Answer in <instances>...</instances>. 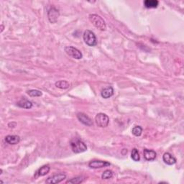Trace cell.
<instances>
[{
	"label": "cell",
	"instance_id": "9",
	"mask_svg": "<svg viewBox=\"0 0 184 184\" xmlns=\"http://www.w3.org/2000/svg\"><path fill=\"white\" fill-rule=\"evenodd\" d=\"M110 165V163L107 161L102 160H93L89 163V166L91 168H101L107 167Z\"/></svg>",
	"mask_w": 184,
	"mask_h": 184
},
{
	"label": "cell",
	"instance_id": "4",
	"mask_svg": "<svg viewBox=\"0 0 184 184\" xmlns=\"http://www.w3.org/2000/svg\"><path fill=\"white\" fill-rule=\"evenodd\" d=\"M96 124L99 127H107L109 123V118L106 114L99 113L96 114L95 117Z\"/></svg>",
	"mask_w": 184,
	"mask_h": 184
},
{
	"label": "cell",
	"instance_id": "23",
	"mask_svg": "<svg viewBox=\"0 0 184 184\" xmlns=\"http://www.w3.org/2000/svg\"><path fill=\"white\" fill-rule=\"evenodd\" d=\"M3 30H4V26L2 25V30H1V32H2V31H3Z\"/></svg>",
	"mask_w": 184,
	"mask_h": 184
},
{
	"label": "cell",
	"instance_id": "5",
	"mask_svg": "<svg viewBox=\"0 0 184 184\" xmlns=\"http://www.w3.org/2000/svg\"><path fill=\"white\" fill-rule=\"evenodd\" d=\"M65 52L70 57L75 58V59H81L83 55L78 49L74 48L73 46H67L65 48Z\"/></svg>",
	"mask_w": 184,
	"mask_h": 184
},
{
	"label": "cell",
	"instance_id": "16",
	"mask_svg": "<svg viewBox=\"0 0 184 184\" xmlns=\"http://www.w3.org/2000/svg\"><path fill=\"white\" fill-rule=\"evenodd\" d=\"M55 85L57 88L60 89H66L69 88V86H70V84H69L67 81H65V80L58 81L55 83Z\"/></svg>",
	"mask_w": 184,
	"mask_h": 184
},
{
	"label": "cell",
	"instance_id": "6",
	"mask_svg": "<svg viewBox=\"0 0 184 184\" xmlns=\"http://www.w3.org/2000/svg\"><path fill=\"white\" fill-rule=\"evenodd\" d=\"M66 178V174L58 173V174L54 175V176H53L51 177H49V178L46 180V183H50V184L58 183H60L61 181H64Z\"/></svg>",
	"mask_w": 184,
	"mask_h": 184
},
{
	"label": "cell",
	"instance_id": "1",
	"mask_svg": "<svg viewBox=\"0 0 184 184\" xmlns=\"http://www.w3.org/2000/svg\"><path fill=\"white\" fill-rule=\"evenodd\" d=\"M89 20H90V22L96 28L99 29L100 30L102 31L106 30V22H105L104 20H103L99 15L96 14H91L89 16Z\"/></svg>",
	"mask_w": 184,
	"mask_h": 184
},
{
	"label": "cell",
	"instance_id": "24",
	"mask_svg": "<svg viewBox=\"0 0 184 184\" xmlns=\"http://www.w3.org/2000/svg\"><path fill=\"white\" fill-rule=\"evenodd\" d=\"M2 170L1 169L0 170V174H2Z\"/></svg>",
	"mask_w": 184,
	"mask_h": 184
},
{
	"label": "cell",
	"instance_id": "13",
	"mask_svg": "<svg viewBox=\"0 0 184 184\" xmlns=\"http://www.w3.org/2000/svg\"><path fill=\"white\" fill-rule=\"evenodd\" d=\"M17 105L18 107H21V108L27 109H30L33 107L32 102L28 101V99H22L19 101V102H17Z\"/></svg>",
	"mask_w": 184,
	"mask_h": 184
},
{
	"label": "cell",
	"instance_id": "7",
	"mask_svg": "<svg viewBox=\"0 0 184 184\" xmlns=\"http://www.w3.org/2000/svg\"><path fill=\"white\" fill-rule=\"evenodd\" d=\"M59 12L54 7H52L48 12V17L51 23H55L59 17Z\"/></svg>",
	"mask_w": 184,
	"mask_h": 184
},
{
	"label": "cell",
	"instance_id": "17",
	"mask_svg": "<svg viewBox=\"0 0 184 184\" xmlns=\"http://www.w3.org/2000/svg\"><path fill=\"white\" fill-rule=\"evenodd\" d=\"M50 168L48 165H44L40 168L39 170L37 171V176H44L46 174H48L49 171H50Z\"/></svg>",
	"mask_w": 184,
	"mask_h": 184
},
{
	"label": "cell",
	"instance_id": "2",
	"mask_svg": "<svg viewBox=\"0 0 184 184\" xmlns=\"http://www.w3.org/2000/svg\"><path fill=\"white\" fill-rule=\"evenodd\" d=\"M71 147L75 153H81L87 150V146L82 140L75 138L71 141Z\"/></svg>",
	"mask_w": 184,
	"mask_h": 184
},
{
	"label": "cell",
	"instance_id": "20",
	"mask_svg": "<svg viewBox=\"0 0 184 184\" xmlns=\"http://www.w3.org/2000/svg\"><path fill=\"white\" fill-rule=\"evenodd\" d=\"M142 128L140 126H135L132 129V133L136 137L140 136L141 134H142Z\"/></svg>",
	"mask_w": 184,
	"mask_h": 184
},
{
	"label": "cell",
	"instance_id": "21",
	"mask_svg": "<svg viewBox=\"0 0 184 184\" xmlns=\"http://www.w3.org/2000/svg\"><path fill=\"white\" fill-rule=\"evenodd\" d=\"M112 176H113V172H112L110 170H106L102 173V178L107 180V179H109V178H112Z\"/></svg>",
	"mask_w": 184,
	"mask_h": 184
},
{
	"label": "cell",
	"instance_id": "18",
	"mask_svg": "<svg viewBox=\"0 0 184 184\" xmlns=\"http://www.w3.org/2000/svg\"><path fill=\"white\" fill-rule=\"evenodd\" d=\"M27 94L29 96H32V97H37V96H41L42 95V91L39 90H35V89H31L27 91Z\"/></svg>",
	"mask_w": 184,
	"mask_h": 184
},
{
	"label": "cell",
	"instance_id": "8",
	"mask_svg": "<svg viewBox=\"0 0 184 184\" xmlns=\"http://www.w3.org/2000/svg\"><path fill=\"white\" fill-rule=\"evenodd\" d=\"M77 118H78V120L84 125H86V126H89V127H91V126H92V125H93V122H92L91 118L89 117V116H87L86 114L82 113V112L78 113Z\"/></svg>",
	"mask_w": 184,
	"mask_h": 184
},
{
	"label": "cell",
	"instance_id": "14",
	"mask_svg": "<svg viewBox=\"0 0 184 184\" xmlns=\"http://www.w3.org/2000/svg\"><path fill=\"white\" fill-rule=\"evenodd\" d=\"M6 142L10 145H16L20 141V138L17 135H7L5 138Z\"/></svg>",
	"mask_w": 184,
	"mask_h": 184
},
{
	"label": "cell",
	"instance_id": "22",
	"mask_svg": "<svg viewBox=\"0 0 184 184\" xmlns=\"http://www.w3.org/2000/svg\"><path fill=\"white\" fill-rule=\"evenodd\" d=\"M84 181V178H81V177H78V178H73L71 180L67 181V183H81Z\"/></svg>",
	"mask_w": 184,
	"mask_h": 184
},
{
	"label": "cell",
	"instance_id": "10",
	"mask_svg": "<svg viewBox=\"0 0 184 184\" xmlns=\"http://www.w3.org/2000/svg\"><path fill=\"white\" fill-rule=\"evenodd\" d=\"M163 160L167 165H172L176 163V158L172 156L169 152H165L163 156Z\"/></svg>",
	"mask_w": 184,
	"mask_h": 184
},
{
	"label": "cell",
	"instance_id": "12",
	"mask_svg": "<svg viewBox=\"0 0 184 184\" xmlns=\"http://www.w3.org/2000/svg\"><path fill=\"white\" fill-rule=\"evenodd\" d=\"M101 95L104 99H109L114 95V89L112 86L104 88L101 92Z\"/></svg>",
	"mask_w": 184,
	"mask_h": 184
},
{
	"label": "cell",
	"instance_id": "11",
	"mask_svg": "<svg viewBox=\"0 0 184 184\" xmlns=\"http://www.w3.org/2000/svg\"><path fill=\"white\" fill-rule=\"evenodd\" d=\"M143 154H144V158L147 161H152L154 160L156 158L157 154L154 150H147L145 149L143 151Z\"/></svg>",
	"mask_w": 184,
	"mask_h": 184
},
{
	"label": "cell",
	"instance_id": "19",
	"mask_svg": "<svg viewBox=\"0 0 184 184\" xmlns=\"http://www.w3.org/2000/svg\"><path fill=\"white\" fill-rule=\"evenodd\" d=\"M131 157L132 158V160L134 161H136V162H138L140 160V154H139V152L138 150L136 149V148H134V149H132V153H131Z\"/></svg>",
	"mask_w": 184,
	"mask_h": 184
},
{
	"label": "cell",
	"instance_id": "3",
	"mask_svg": "<svg viewBox=\"0 0 184 184\" xmlns=\"http://www.w3.org/2000/svg\"><path fill=\"white\" fill-rule=\"evenodd\" d=\"M83 38H84V42H86V45H88L89 46H95L97 44V41H96V35H94V33L92 31L89 30H86L84 33L83 35Z\"/></svg>",
	"mask_w": 184,
	"mask_h": 184
},
{
	"label": "cell",
	"instance_id": "15",
	"mask_svg": "<svg viewBox=\"0 0 184 184\" xmlns=\"http://www.w3.org/2000/svg\"><path fill=\"white\" fill-rule=\"evenodd\" d=\"M159 4L158 0H145L144 2V5L146 8H157Z\"/></svg>",
	"mask_w": 184,
	"mask_h": 184
}]
</instances>
